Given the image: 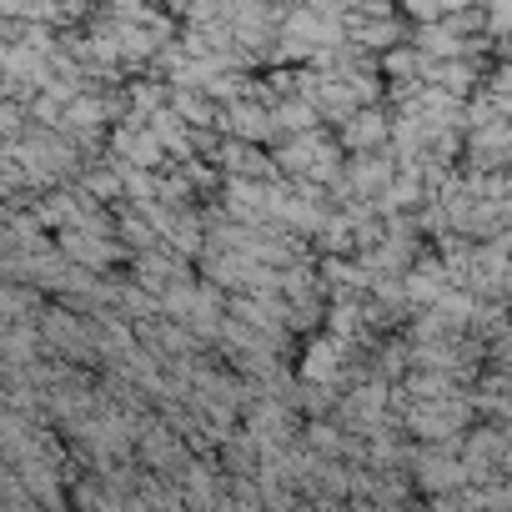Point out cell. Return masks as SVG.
<instances>
[{"mask_svg": "<svg viewBox=\"0 0 512 512\" xmlns=\"http://www.w3.org/2000/svg\"><path fill=\"white\" fill-rule=\"evenodd\" d=\"M342 146H347V151H357V156L382 151V146H387V116H382L377 106L352 111V116L342 121Z\"/></svg>", "mask_w": 512, "mask_h": 512, "instance_id": "6da1fadb", "label": "cell"}, {"mask_svg": "<svg viewBox=\"0 0 512 512\" xmlns=\"http://www.w3.org/2000/svg\"><path fill=\"white\" fill-rule=\"evenodd\" d=\"M91 191H101V196L111 191V196H116V191H121V176H106V171H96V176H91Z\"/></svg>", "mask_w": 512, "mask_h": 512, "instance_id": "5b68a950", "label": "cell"}, {"mask_svg": "<svg viewBox=\"0 0 512 512\" xmlns=\"http://www.w3.org/2000/svg\"><path fill=\"white\" fill-rule=\"evenodd\" d=\"M221 126H226L231 136H241V141H272V136H277L272 111H262L251 96H246V101H231V111L221 116Z\"/></svg>", "mask_w": 512, "mask_h": 512, "instance_id": "7a4b0ae2", "label": "cell"}, {"mask_svg": "<svg viewBox=\"0 0 512 512\" xmlns=\"http://www.w3.org/2000/svg\"><path fill=\"white\" fill-rule=\"evenodd\" d=\"M116 151L131 161V166H156L161 161V141L151 136V126H126V131H116Z\"/></svg>", "mask_w": 512, "mask_h": 512, "instance_id": "3957f363", "label": "cell"}, {"mask_svg": "<svg viewBox=\"0 0 512 512\" xmlns=\"http://www.w3.org/2000/svg\"><path fill=\"white\" fill-rule=\"evenodd\" d=\"M171 116H181V121H196L201 131L211 126V101H206V91H196V86H176L171 91Z\"/></svg>", "mask_w": 512, "mask_h": 512, "instance_id": "277c9868", "label": "cell"}]
</instances>
